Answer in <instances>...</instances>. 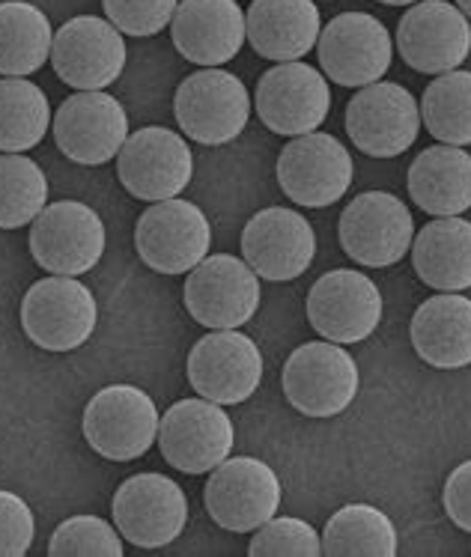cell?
<instances>
[{
    "mask_svg": "<svg viewBox=\"0 0 471 557\" xmlns=\"http://www.w3.org/2000/svg\"><path fill=\"white\" fill-rule=\"evenodd\" d=\"M51 66L75 90H104L126 69V42L99 15H75L54 34Z\"/></svg>",
    "mask_w": 471,
    "mask_h": 557,
    "instance_id": "d6986e66",
    "label": "cell"
},
{
    "mask_svg": "<svg viewBox=\"0 0 471 557\" xmlns=\"http://www.w3.org/2000/svg\"><path fill=\"white\" fill-rule=\"evenodd\" d=\"M36 522L27 500L0 490V557H24L34 546Z\"/></svg>",
    "mask_w": 471,
    "mask_h": 557,
    "instance_id": "d590c367",
    "label": "cell"
},
{
    "mask_svg": "<svg viewBox=\"0 0 471 557\" xmlns=\"http://www.w3.org/2000/svg\"><path fill=\"white\" fill-rule=\"evenodd\" d=\"M253 108L275 135H311L332 111V90L320 69L289 60L263 72V78L257 81Z\"/></svg>",
    "mask_w": 471,
    "mask_h": 557,
    "instance_id": "9c48e42d",
    "label": "cell"
},
{
    "mask_svg": "<svg viewBox=\"0 0 471 557\" xmlns=\"http://www.w3.org/2000/svg\"><path fill=\"white\" fill-rule=\"evenodd\" d=\"M358 364L340 343H305L289 355L281 385L289 406L308 418H334L344 414L358 394Z\"/></svg>",
    "mask_w": 471,
    "mask_h": 557,
    "instance_id": "7a4b0ae2",
    "label": "cell"
},
{
    "mask_svg": "<svg viewBox=\"0 0 471 557\" xmlns=\"http://www.w3.org/2000/svg\"><path fill=\"white\" fill-rule=\"evenodd\" d=\"M251 557H317L322 555V536L311 524L296 516H272L269 522L257 528L251 546Z\"/></svg>",
    "mask_w": 471,
    "mask_h": 557,
    "instance_id": "836d02e7",
    "label": "cell"
},
{
    "mask_svg": "<svg viewBox=\"0 0 471 557\" xmlns=\"http://www.w3.org/2000/svg\"><path fill=\"white\" fill-rule=\"evenodd\" d=\"M322 72L340 87H368L392 69L388 27L370 12H340L322 27L317 42Z\"/></svg>",
    "mask_w": 471,
    "mask_h": 557,
    "instance_id": "4fadbf2b",
    "label": "cell"
},
{
    "mask_svg": "<svg viewBox=\"0 0 471 557\" xmlns=\"http://www.w3.org/2000/svg\"><path fill=\"white\" fill-rule=\"evenodd\" d=\"M108 22L126 36H156L173 22L179 0H102Z\"/></svg>",
    "mask_w": 471,
    "mask_h": 557,
    "instance_id": "e575fe53",
    "label": "cell"
},
{
    "mask_svg": "<svg viewBox=\"0 0 471 557\" xmlns=\"http://www.w3.org/2000/svg\"><path fill=\"white\" fill-rule=\"evenodd\" d=\"M171 36L188 63L212 69L231 63L248 39L239 0H179Z\"/></svg>",
    "mask_w": 471,
    "mask_h": 557,
    "instance_id": "603a6c76",
    "label": "cell"
},
{
    "mask_svg": "<svg viewBox=\"0 0 471 557\" xmlns=\"http://www.w3.org/2000/svg\"><path fill=\"white\" fill-rule=\"evenodd\" d=\"M185 308L207 329H239L260 310V277L245 260L212 253L185 281Z\"/></svg>",
    "mask_w": 471,
    "mask_h": 557,
    "instance_id": "9a60e30c",
    "label": "cell"
},
{
    "mask_svg": "<svg viewBox=\"0 0 471 557\" xmlns=\"http://www.w3.org/2000/svg\"><path fill=\"white\" fill-rule=\"evenodd\" d=\"M203 500L212 522L233 531L248 534L277 516L284 490L272 468L253 456H227L219 468L209 471Z\"/></svg>",
    "mask_w": 471,
    "mask_h": 557,
    "instance_id": "277c9868",
    "label": "cell"
},
{
    "mask_svg": "<svg viewBox=\"0 0 471 557\" xmlns=\"http://www.w3.org/2000/svg\"><path fill=\"white\" fill-rule=\"evenodd\" d=\"M442 500H445V512H448L450 522L466 534H471V459L450 471V478L445 480Z\"/></svg>",
    "mask_w": 471,
    "mask_h": 557,
    "instance_id": "8d00e7d4",
    "label": "cell"
},
{
    "mask_svg": "<svg viewBox=\"0 0 471 557\" xmlns=\"http://www.w3.org/2000/svg\"><path fill=\"white\" fill-rule=\"evenodd\" d=\"M212 227L203 209L183 197L152 203L135 224V248L140 262L159 274H185L207 260Z\"/></svg>",
    "mask_w": 471,
    "mask_h": 557,
    "instance_id": "ba28073f",
    "label": "cell"
},
{
    "mask_svg": "<svg viewBox=\"0 0 471 557\" xmlns=\"http://www.w3.org/2000/svg\"><path fill=\"white\" fill-rule=\"evenodd\" d=\"M356 176L349 149L334 135L311 132L289 140L277 156V185L293 203L322 209L337 203Z\"/></svg>",
    "mask_w": 471,
    "mask_h": 557,
    "instance_id": "8fae6325",
    "label": "cell"
},
{
    "mask_svg": "<svg viewBox=\"0 0 471 557\" xmlns=\"http://www.w3.org/2000/svg\"><path fill=\"white\" fill-rule=\"evenodd\" d=\"M421 123L438 144H471V72H445L424 90Z\"/></svg>",
    "mask_w": 471,
    "mask_h": 557,
    "instance_id": "4dcf8cb0",
    "label": "cell"
},
{
    "mask_svg": "<svg viewBox=\"0 0 471 557\" xmlns=\"http://www.w3.org/2000/svg\"><path fill=\"white\" fill-rule=\"evenodd\" d=\"M114 524L132 546L164 548L188 524V498L179 483L147 471L128 478L114 495Z\"/></svg>",
    "mask_w": 471,
    "mask_h": 557,
    "instance_id": "e0dca14e",
    "label": "cell"
},
{
    "mask_svg": "<svg viewBox=\"0 0 471 557\" xmlns=\"http://www.w3.org/2000/svg\"><path fill=\"white\" fill-rule=\"evenodd\" d=\"M412 346L436 370L471 364V298L442 293L426 298L412 317Z\"/></svg>",
    "mask_w": 471,
    "mask_h": 557,
    "instance_id": "d4e9b609",
    "label": "cell"
},
{
    "mask_svg": "<svg viewBox=\"0 0 471 557\" xmlns=\"http://www.w3.org/2000/svg\"><path fill=\"white\" fill-rule=\"evenodd\" d=\"M46 171L24 152L0 156V230H18L34 224L46 209Z\"/></svg>",
    "mask_w": 471,
    "mask_h": 557,
    "instance_id": "1f68e13d",
    "label": "cell"
},
{
    "mask_svg": "<svg viewBox=\"0 0 471 557\" xmlns=\"http://www.w3.org/2000/svg\"><path fill=\"white\" fill-rule=\"evenodd\" d=\"M161 414L147 391L135 385H108L84 409V438L92 454L132 462L159 442Z\"/></svg>",
    "mask_w": 471,
    "mask_h": 557,
    "instance_id": "3957f363",
    "label": "cell"
},
{
    "mask_svg": "<svg viewBox=\"0 0 471 557\" xmlns=\"http://www.w3.org/2000/svg\"><path fill=\"white\" fill-rule=\"evenodd\" d=\"M99 308L90 286L75 277L54 274L36 281L22 301V329L39 349L70 352L90 341Z\"/></svg>",
    "mask_w": 471,
    "mask_h": 557,
    "instance_id": "5b68a950",
    "label": "cell"
},
{
    "mask_svg": "<svg viewBox=\"0 0 471 557\" xmlns=\"http://www.w3.org/2000/svg\"><path fill=\"white\" fill-rule=\"evenodd\" d=\"M317 257V236L308 218L296 209L269 206L241 230V260L263 281H296L311 269Z\"/></svg>",
    "mask_w": 471,
    "mask_h": 557,
    "instance_id": "7402d4cb",
    "label": "cell"
},
{
    "mask_svg": "<svg viewBox=\"0 0 471 557\" xmlns=\"http://www.w3.org/2000/svg\"><path fill=\"white\" fill-rule=\"evenodd\" d=\"M346 135L370 159H397L421 132V104L402 84L376 81L346 104Z\"/></svg>",
    "mask_w": 471,
    "mask_h": 557,
    "instance_id": "8992f818",
    "label": "cell"
},
{
    "mask_svg": "<svg viewBox=\"0 0 471 557\" xmlns=\"http://www.w3.org/2000/svg\"><path fill=\"white\" fill-rule=\"evenodd\" d=\"M54 46L48 15L27 0L0 3V75L27 78L46 66Z\"/></svg>",
    "mask_w": 471,
    "mask_h": 557,
    "instance_id": "83f0119b",
    "label": "cell"
},
{
    "mask_svg": "<svg viewBox=\"0 0 471 557\" xmlns=\"http://www.w3.org/2000/svg\"><path fill=\"white\" fill-rule=\"evenodd\" d=\"M418 277L438 293H462L471 286V221L436 218L412 239Z\"/></svg>",
    "mask_w": 471,
    "mask_h": 557,
    "instance_id": "4316f807",
    "label": "cell"
},
{
    "mask_svg": "<svg viewBox=\"0 0 471 557\" xmlns=\"http://www.w3.org/2000/svg\"><path fill=\"white\" fill-rule=\"evenodd\" d=\"M233 444L231 414L207 397L173 403L159 423L161 456L185 474H209L233 454Z\"/></svg>",
    "mask_w": 471,
    "mask_h": 557,
    "instance_id": "30bf717a",
    "label": "cell"
},
{
    "mask_svg": "<svg viewBox=\"0 0 471 557\" xmlns=\"http://www.w3.org/2000/svg\"><path fill=\"white\" fill-rule=\"evenodd\" d=\"M457 7H460L462 12H466V18L471 22V0H457Z\"/></svg>",
    "mask_w": 471,
    "mask_h": 557,
    "instance_id": "f35d334b",
    "label": "cell"
},
{
    "mask_svg": "<svg viewBox=\"0 0 471 557\" xmlns=\"http://www.w3.org/2000/svg\"><path fill=\"white\" fill-rule=\"evenodd\" d=\"M322 555L329 557H394L397 528L373 504H346L322 531Z\"/></svg>",
    "mask_w": 471,
    "mask_h": 557,
    "instance_id": "f1b7e54d",
    "label": "cell"
},
{
    "mask_svg": "<svg viewBox=\"0 0 471 557\" xmlns=\"http://www.w3.org/2000/svg\"><path fill=\"white\" fill-rule=\"evenodd\" d=\"M409 197L426 215L454 218L471 209V156L462 147L424 149L409 168Z\"/></svg>",
    "mask_w": 471,
    "mask_h": 557,
    "instance_id": "484cf974",
    "label": "cell"
},
{
    "mask_svg": "<svg viewBox=\"0 0 471 557\" xmlns=\"http://www.w3.org/2000/svg\"><path fill=\"white\" fill-rule=\"evenodd\" d=\"M30 253L51 274H87L104 253L102 218L80 200L46 206L30 224Z\"/></svg>",
    "mask_w": 471,
    "mask_h": 557,
    "instance_id": "7c38bea8",
    "label": "cell"
},
{
    "mask_svg": "<svg viewBox=\"0 0 471 557\" xmlns=\"http://www.w3.org/2000/svg\"><path fill=\"white\" fill-rule=\"evenodd\" d=\"M51 120L42 87L27 78H0V152H27L42 144Z\"/></svg>",
    "mask_w": 471,
    "mask_h": 557,
    "instance_id": "f546056e",
    "label": "cell"
},
{
    "mask_svg": "<svg viewBox=\"0 0 471 557\" xmlns=\"http://www.w3.org/2000/svg\"><path fill=\"white\" fill-rule=\"evenodd\" d=\"M397 51L414 72H454L471 54V22L448 0H418L397 24Z\"/></svg>",
    "mask_w": 471,
    "mask_h": 557,
    "instance_id": "ac0fdd59",
    "label": "cell"
},
{
    "mask_svg": "<svg viewBox=\"0 0 471 557\" xmlns=\"http://www.w3.org/2000/svg\"><path fill=\"white\" fill-rule=\"evenodd\" d=\"M308 322L340 346L368 341L382 322L380 286L356 269L322 274L308 293Z\"/></svg>",
    "mask_w": 471,
    "mask_h": 557,
    "instance_id": "44dd1931",
    "label": "cell"
},
{
    "mask_svg": "<svg viewBox=\"0 0 471 557\" xmlns=\"http://www.w3.org/2000/svg\"><path fill=\"white\" fill-rule=\"evenodd\" d=\"M385 7H409V3H418V0H380Z\"/></svg>",
    "mask_w": 471,
    "mask_h": 557,
    "instance_id": "74e56055",
    "label": "cell"
},
{
    "mask_svg": "<svg viewBox=\"0 0 471 557\" xmlns=\"http://www.w3.org/2000/svg\"><path fill=\"white\" fill-rule=\"evenodd\" d=\"M173 114L188 140L203 147H224L245 132L251 120L248 87L224 69H200L176 87Z\"/></svg>",
    "mask_w": 471,
    "mask_h": 557,
    "instance_id": "6da1fadb",
    "label": "cell"
},
{
    "mask_svg": "<svg viewBox=\"0 0 471 557\" xmlns=\"http://www.w3.org/2000/svg\"><path fill=\"white\" fill-rule=\"evenodd\" d=\"M116 173L132 197L161 203L188 188L195 176V156L183 135L164 125H147L128 135L116 159Z\"/></svg>",
    "mask_w": 471,
    "mask_h": 557,
    "instance_id": "52a82bcc",
    "label": "cell"
},
{
    "mask_svg": "<svg viewBox=\"0 0 471 557\" xmlns=\"http://www.w3.org/2000/svg\"><path fill=\"white\" fill-rule=\"evenodd\" d=\"M248 42L265 60L289 63L317 48L322 34L320 10L313 0H253L245 12Z\"/></svg>",
    "mask_w": 471,
    "mask_h": 557,
    "instance_id": "cb8c5ba5",
    "label": "cell"
},
{
    "mask_svg": "<svg viewBox=\"0 0 471 557\" xmlns=\"http://www.w3.org/2000/svg\"><path fill=\"white\" fill-rule=\"evenodd\" d=\"M414 239L412 212L388 191L358 194L340 215V245L349 260L368 269H388L400 262Z\"/></svg>",
    "mask_w": 471,
    "mask_h": 557,
    "instance_id": "2e32d148",
    "label": "cell"
},
{
    "mask_svg": "<svg viewBox=\"0 0 471 557\" xmlns=\"http://www.w3.org/2000/svg\"><path fill=\"white\" fill-rule=\"evenodd\" d=\"M123 540L116 524L104 522L99 516H72L48 543L51 557H123Z\"/></svg>",
    "mask_w": 471,
    "mask_h": 557,
    "instance_id": "d6a6232c",
    "label": "cell"
},
{
    "mask_svg": "<svg viewBox=\"0 0 471 557\" xmlns=\"http://www.w3.org/2000/svg\"><path fill=\"white\" fill-rule=\"evenodd\" d=\"M54 140L75 164H108L128 140L126 108L104 90H78L54 114Z\"/></svg>",
    "mask_w": 471,
    "mask_h": 557,
    "instance_id": "ffe728a7",
    "label": "cell"
},
{
    "mask_svg": "<svg viewBox=\"0 0 471 557\" xmlns=\"http://www.w3.org/2000/svg\"><path fill=\"white\" fill-rule=\"evenodd\" d=\"M185 373L200 397L219 406H239L263 382V355L236 329H215L195 343Z\"/></svg>",
    "mask_w": 471,
    "mask_h": 557,
    "instance_id": "5bb4252c",
    "label": "cell"
}]
</instances>
